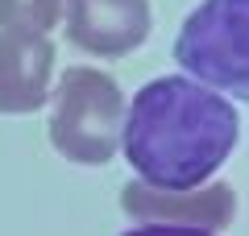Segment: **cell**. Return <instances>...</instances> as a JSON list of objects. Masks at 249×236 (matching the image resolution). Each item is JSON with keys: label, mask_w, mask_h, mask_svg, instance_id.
Segmentation results:
<instances>
[{"label": "cell", "mask_w": 249, "mask_h": 236, "mask_svg": "<svg viewBox=\"0 0 249 236\" xmlns=\"http://www.w3.org/2000/svg\"><path fill=\"white\" fill-rule=\"evenodd\" d=\"M67 37L96 58H121L150 37L145 0H62Z\"/></svg>", "instance_id": "cell-5"}, {"label": "cell", "mask_w": 249, "mask_h": 236, "mask_svg": "<svg viewBox=\"0 0 249 236\" xmlns=\"http://www.w3.org/2000/svg\"><path fill=\"white\" fill-rule=\"evenodd\" d=\"M62 21V0H0V29L50 34Z\"/></svg>", "instance_id": "cell-7"}, {"label": "cell", "mask_w": 249, "mask_h": 236, "mask_svg": "<svg viewBox=\"0 0 249 236\" xmlns=\"http://www.w3.org/2000/svg\"><path fill=\"white\" fill-rule=\"evenodd\" d=\"M121 211L133 216L137 224L220 232L237 216V195L229 183H204V186H191V191H158V186L129 183L121 186Z\"/></svg>", "instance_id": "cell-4"}, {"label": "cell", "mask_w": 249, "mask_h": 236, "mask_svg": "<svg viewBox=\"0 0 249 236\" xmlns=\"http://www.w3.org/2000/svg\"><path fill=\"white\" fill-rule=\"evenodd\" d=\"M241 137L232 104L187 75L150 79L124 108L121 149L142 186L191 191L204 186Z\"/></svg>", "instance_id": "cell-1"}, {"label": "cell", "mask_w": 249, "mask_h": 236, "mask_svg": "<svg viewBox=\"0 0 249 236\" xmlns=\"http://www.w3.org/2000/svg\"><path fill=\"white\" fill-rule=\"evenodd\" d=\"M124 91L112 75L96 67H71L58 79L50 112V145L67 162L104 166L121 149Z\"/></svg>", "instance_id": "cell-2"}, {"label": "cell", "mask_w": 249, "mask_h": 236, "mask_svg": "<svg viewBox=\"0 0 249 236\" xmlns=\"http://www.w3.org/2000/svg\"><path fill=\"white\" fill-rule=\"evenodd\" d=\"M175 58L191 83L249 100V0H204L187 13Z\"/></svg>", "instance_id": "cell-3"}, {"label": "cell", "mask_w": 249, "mask_h": 236, "mask_svg": "<svg viewBox=\"0 0 249 236\" xmlns=\"http://www.w3.org/2000/svg\"><path fill=\"white\" fill-rule=\"evenodd\" d=\"M124 236H212V232H196V228H162V224H142Z\"/></svg>", "instance_id": "cell-8"}, {"label": "cell", "mask_w": 249, "mask_h": 236, "mask_svg": "<svg viewBox=\"0 0 249 236\" xmlns=\"http://www.w3.org/2000/svg\"><path fill=\"white\" fill-rule=\"evenodd\" d=\"M54 46L42 34L0 29V112L25 116L37 112L50 96Z\"/></svg>", "instance_id": "cell-6"}]
</instances>
